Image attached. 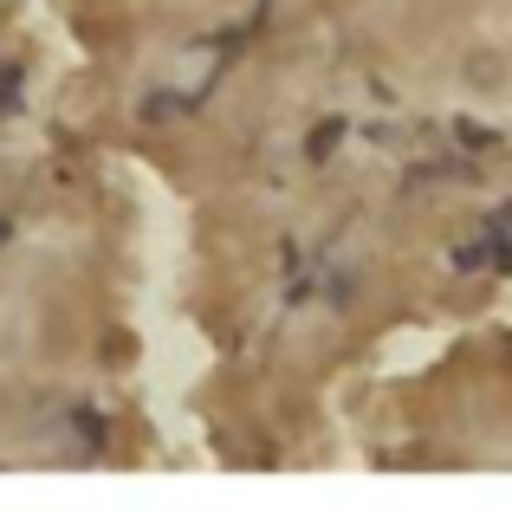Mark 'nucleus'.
Returning <instances> with one entry per match:
<instances>
[{"label":"nucleus","mask_w":512,"mask_h":512,"mask_svg":"<svg viewBox=\"0 0 512 512\" xmlns=\"http://www.w3.org/2000/svg\"><path fill=\"white\" fill-rule=\"evenodd\" d=\"M78 435H85V448H104V415L78 409Z\"/></svg>","instance_id":"obj_1"},{"label":"nucleus","mask_w":512,"mask_h":512,"mask_svg":"<svg viewBox=\"0 0 512 512\" xmlns=\"http://www.w3.org/2000/svg\"><path fill=\"white\" fill-rule=\"evenodd\" d=\"M0 240H7V221H0Z\"/></svg>","instance_id":"obj_4"},{"label":"nucleus","mask_w":512,"mask_h":512,"mask_svg":"<svg viewBox=\"0 0 512 512\" xmlns=\"http://www.w3.org/2000/svg\"><path fill=\"white\" fill-rule=\"evenodd\" d=\"M13 104H20V65L0 72V111H13Z\"/></svg>","instance_id":"obj_2"},{"label":"nucleus","mask_w":512,"mask_h":512,"mask_svg":"<svg viewBox=\"0 0 512 512\" xmlns=\"http://www.w3.org/2000/svg\"><path fill=\"white\" fill-rule=\"evenodd\" d=\"M338 130H344V124H325V130H318L312 143H305V150H312V156H331V143H338Z\"/></svg>","instance_id":"obj_3"}]
</instances>
